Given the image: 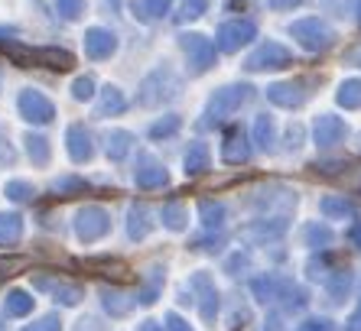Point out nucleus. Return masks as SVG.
<instances>
[{
	"label": "nucleus",
	"instance_id": "nucleus-1",
	"mask_svg": "<svg viewBox=\"0 0 361 331\" xmlns=\"http://www.w3.org/2000/svg\"><path fill=\"white\" fill-rule=\"evenodd\" d=\"M33 308V299L26 296V292H10V299H7V312L10 315H26Z\"/></svg>",
	"mask_w": 361,
	"mask_h": 331
},
{
	"label": "nucleus",
	"instance_id": "nucleus-2",
	"mask_svg": "<svg viewBox=\"0 0 361 331\" xmlns=\"http://www.w3.org/2000/svg\"><path fill=\"white\" fill-rule=\"evenodd\" d=\"M23 266H26V260H23V257L0 260V280H4V276H13V273H17V270H23Z\"/></svg>",
	"mask_w": 361,
	"mask_h": 331
},
{
	"label": "nucleus",
	"instance_id": "nucleus-3",
	"mask_svg": "<svg viewBox=\"0 0 361 331\" xmlns=\"http://www.w3.org/2000/svg\"><path fill=\"white\" fill-rule=\"evenodd\" d=\"M23 331H59V322H56V318H42V322H33Z\"/></svg>",
	"mask_w": 361,
	"mask_h": 331
},
{
	"label": "nucleus",
	"instance_id": "nucleus-4",
	"mask_svg": "<svg viewBox=\"0 0 361 331\" xmlns=\"http://www.w3.org/2000/svg\"><path fill=\"white\" fill-rule=\"evenodd\" d=\"M163 328L166 331H189V325H185L183 318H176V315H169L166 322H163Z\"/></svg>",
	"mask_w": 361,
	"mask_h": 331
},
{
	"label": "nucleus",
	"instance_id": "nucleus-5",
	"mask_svg": "<svg viewBox=\"0 0 361 331\" xmlns=\"http://www.w3.org/2000/svg\"><path fill=\"white\" fill-rule=\"evenodd\" d=\"M300 331H329V322H306L300 325Z\"/></svg>",
	"mask_w": 361,
	"mask_h": 331
},
{
	"label": "nucleus",
	"instance_id": "nucleus-6",
	"mask_svg": "<svg viewBox=\"0 0 361 331\" xmlns=\"http://www.w3.org/2000/svg\"><path fill=\"white\" fill-rule=\"evenodd\" d=\"M140 331H163V325H157V322H147Z\"/></svg>",
	"mask_w": 361,
	"mask_h": 331
}]
</instances>
